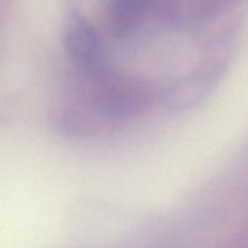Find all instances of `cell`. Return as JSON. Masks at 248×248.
I'll return each instance as SVG.
<instances>
[{
    "instance_id": "cell-2",
    "label": "cell",
    "mask_w": 248,
    "mask_h": 248,
    "mask_svg": "<svg viewBox=\"0 0 248 248\" xmlns=\"http://www.w3.org/2000/svg\"><path fill=\"white\" fill-rule=\"evenodd\" d=\"M147 4L138 0H116L109 2L108 15L110 28L116 33H125L136 26L144 16Z\"/></svg>"
},
{
    "instance_id": "cell-1",
    "label": "cell",
    "mask_w": 248,
    "mask_h": 248,
    "mask_svg": "<svg viewBox=\"0 0 248 248\" xmlns=\"http://www.w3.org/2000/svg\"><path fill=\"white\" fill-rule=\"evenodd\" d=\"M64 41L70 58L78 67L93 77L103 73V51L98 34L79 12H73L65 19Z\"/></svg>"
}]
</instances>
